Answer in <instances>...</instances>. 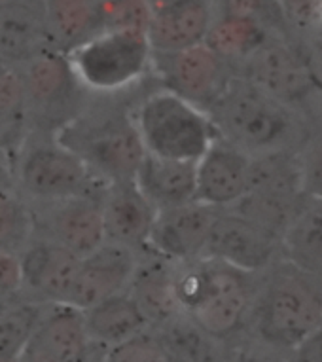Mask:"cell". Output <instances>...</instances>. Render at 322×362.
<instances>
[{"mask_svg": "<svg viewBox=\"0 0 322 362\" xmlns=\"http://www.w3.org/2000/svg\"><path fill=\"white\" fill-rule=\"evenodd\" d=\"M52 48L63 54L105 30L101 0H40Z\"/></svg>", "mask_w": 322, "mask_h": 362, "instance_id": "24", "label": "cell"}, {"mask_svg": "<svg viewBox=\"0 0 322 362\" xmlns=\"http://www.w3.org/2000/svg\"><path fill=\"white\" fill-rule=\"evenodd\" d=\"M36 238L35 209L13 186L0 190V250L21 255Z\"/></svg>", "mask_w": 322, "mask_h": 362, "instance_id": "29", "label": "cell"}, {"mask_svg": "<svg viewBox=\"0 0 322 362\" xmlns=\"http://www.w3.org/2000/svg\"><path fill=\"white\" fill-rule=\"evenodd\" d=\"M148 154L199 161L220 137L210 114L169 89H155L133 110Z\"/></svg>", "mask_w": 322, "mask_h": 362, "instance_id": "6", "label": "cell"}, {"mask_svg": "<svg viewBox=\"0 0 322 362\" xmlns=\"http://www.w3.org/2000/svg\"><path fill=\"white\" fill-rule=\"evenodd\" d=\"M220 211L197 199L157 211L150 238V252L173 264L201 258Z\"/></svg>", "mask_w": 322, "mask_h": 362, "instance_id": "13", "label": "cell"}, {"mask_svg": "<svg viewBox=\"0 0 322 362\" xmlns=\"http://www.w3.org/2000/svg\"><path fill=\"white\" fill-rule=\"evenodd\" d=\"M273 35L275 33L254 19L216 16L205 44L237 71V66Z\"/></svg>", "mask_w": 322, "mask_h": 362, "instance_id": "26", "label": "cell"}, {"mask_svg": "<svg viewBox=\"0 0 322 362\" xmlns=\"http://www.w3.org/2000/svg\"><path fill=\"white\" fill-rule=\"evenodd\" d=\"M209 114L220 137L252 158L298 152L307 141L296 108L277 101L239 74Z\"/></svg>", "mask_w": 322, "mask_h": 362, "instance_id": "2", "label": "cell"}, {"mask_svg": "<svg viewBox=\"0 0 322 362\" xmlns=\"http://www.w3.org/2000/svg\"><path fill=\"white\" fill-rule=\"evenodd\" d=\"M30 133V118L25 86L18 69L0 78V148L16 154Z\"/></svg>", "mask_w": 322, "mask_h": 362, "instance_id": "27", "label": "cell"}, {"mask_svg": "<svg viewBox=\"0 0 322 362\" xmlns=\"http://www.w3.org/2000/svg\"><path fill=\"white\" fill-rule=\"evenodd\" d=\"M138 258L141 256L137 252L126 247L105 243L93 255L82 258L66 303L88 311L108 298L127 292L138 266Z\"/></svg>", "mask_w": 322, "mask_h": 362, "instance_id": "14", "label": "cell"}, {"mask_svg": "<svg viewBox=\"0 0 322 362\" xmlns=\"http://www.w3.org/2000/svg\"><path fill=\"white\" fill-rule=\"evenodd\" d=\"M8 71H10V66H8L6 63H4V61H0V78L4 76V74H6Z\"/></svg>", "mask_w": 322, "mask_h": 362, "instance_id": "40", "label": "cell"}, {"mask_svg": "<svg viewBox=\"0 0 322 362\" xmlns=\"http://www.w3.org/2000/svg\"><path fill=\"white\" fill-rule=\"evenodd\" d=\"M226 362H287V358H275V355H266L254 349L235 351Z\"/></svg>", "mask_w": 322, "mask_h": 362, "instance_id": "38", "label": "cell"}, {"mask_svg": "<svg viewBox=\"0 0 322 362\" xmlns=\"http://www.w3.org/2000/svg\"><path fill=\"white\" fill-rule=\"evenodd\" d=\"M44 303L18 300L0 308V356L21 358L35 339Z\"/></svg>", "mask_w": 322, "mask_h": 362, "instance_id": "30", "label": "cell"}, {"mask_svg": "<svg viewBox=\"0 0 322 362\" xmlns=\"http://www.w3.org/2000/svg\"><path fill=\"white\" fill-rule=\"evenodd\" d=\"M0 362H23L21 358H4V356H0Z\"/></svg>", "mask_w": 322, "mask_h": 362, "instance_id": "41", "label": "cell"}, {"mask_svg": "<svg viewBox=\"0 0 322 362\" xmlns=\"http://www.w3.org/2000/svg\"><path fill=\"white\" fill-rule=\"evenodd\" d=\"M102 362H171L157 334L150 328L124 344L105 351Z\"/></svg>", "mask_w": 322, "mask_h": 362, "instance_id": "32", "label": "cell"}, {"mask_svg": "<svg viewBox=\"0 0 322 362\" xmlns=\"http://www.w3.org/2000/svg\"><path fill=\"white\" fill-rule=\"evenodd\" d=\"M321 101H322V99H321Z\"/></svg>", "mask_w": 322, "mask_h": 362, "instance_id": "43", "label": "cell"}, {"mask_svg": "<svg viewBox=\"0 0 322 362\" xmlns=\"http://www.w3.org/2000/svg\"><path fill=\"white\" fill-rule=\"evenodd\" d=\"M237 74L296 110L322 97V74L304 44L290 36H269L237 66Z\"/></svg>", "mask_w": 322, "mask_h": 362, "instance_id": "9", "label": "cell"}, {"mask_svg": "<svg viewBox=\"0 0 322 362\" xmlns=\"http://www.w3.org/2000/svg\"><path fill=\"white\" fill-rule=\"evenodd\" d=\"M102 216L107 243L137 252H150V238L157 209L138 190L135 180L110 182L102 194Z\"/></svg>", "mask_w": 322, "mask_h": 362, "instance_id": "17", "label": "cell"}, {"mask_svg": "<svg viewBox=\"0 0 322 362\" xmlns=\"http://www.w3.org/2000/svg\"><path fill=\"white\" fill-rule=\"evenodd\" d=\"M135 185L157 211L196 202L197 161L167 160L146 152Z\"/></svg>", "mask_w": 322, "mask_h": 362, "instance_id": "21", "label": "cell"}, {"mask_svg": "<svg viewBox=\"0 0 322 362\" xmlns=\"http://www.w3.org/2000/svg\"><path fill=\"white\" fill-rule=\"evenodd\" d=\"M25 300V277L21 256L0 250V305Z\"/></svg>", "mask_w": 322, "mask_h": 362, "instance_id": "34", "label": "cell"}, {"mask_svg": "<svg viewBox=\"0 0 322 362\" xmlns=\"http://www.w3.org/2000/svg\"><path fill=\"white\" fill-rule=\"evenodd\" d=\"M152 72L161 82V88L173 91L207 112L237 76L235 66L207 44L177 54H154Z\"/></svg>", "mask_w": 322, "mask_h": 362, "instance_id": "10", "label": "cell"}, {"mask_svg": "<svg viewBox=\"0 0 322 362\" xmlns=\"http://www.w3.org/2000/svg\"><path fill=\"white\" fill-rule=\"evenodd\" d=\"M146 2H148V6L155 12V10H161V8L173 4V2H177V0H146Z\"/></svg>", "mask_w": 322, "mask_h": 362, "instance_id": "39", "label": "cell"}, {"mask_svg": "<svg viewBox=\"0 0 322 362\" xmlns=\"http://www.w3.org/2000/svg\"><path fill=\"white\" fill-rule=\"evenodd\" d=\"M287 362H322V325L288 353Z\"/></svg>", "mask_w": 322, "mask_h": 362, "instance_id": "35", "label": "cell"}, {"mask_svg": "<svg viewBox=\"0 0 322 362\" xmlns=\"http://www.w3.org/2000/svg\"><path fill=\"white\" fill-rule=\"evenodd\" d=\"M280 258L322 281V197L302 199L280 238Z\"/></svg>", "mask_w": 322, "mask_h": 362, "instance_id": "23", "label": "cell"}, {"mask_svg": "<svg viewBox=\"0 0 322 362\" xmlns=\"http://www.w3.org/2000/svg\"><path fill=\"white\" fill-rule=\"evenodd\" d=\"M55 137L108 185L135 180L146 156L135 114L116 108L85 107Z\"/></svg>", "mask_w": 322, "mask_h": 362, "instance_id": "4", "label": "cell"}, {"mask_svg": "<svg viewBox=\"0 0 322 362\" xmlns=\"http://www.w3.org/2000/svg\"><path fill=\"white\" fill-rule=\"evenodd\" d=\"M19 256L23 264L25 300L66 303L82 258L40 235H36Z\"/></svg>", "mask_w": 322, "mask_h": 362, "instance_id": "16", "label": "cell"}, {"mask_svg": "<svg viewBox=\"0 0 322 362\" xmlns=\"http://www.w3.org/2000/svg\"><path fill=\"white\" fill-rule=\"evenodd\" d=\"M215 18V0H177L155 10L146 33L152 52L177 54L205 44Z\"/></svg>", "mask_w": 322, "mask_h": 362, "instance_id": "18", "label": "cell"}, {"mask_svg": "<svg viewBox=\"0 0 322 362\" xmlns=\"http://www.w3.org/2000/svg\"><path fill=\"white\" fill-rule=\"evenodd\" d=\"M201 258L260 275L280 258V238L235 209H222Z\"/></svg>", "mask_w": 322, "mask_h": 362, "instance_id": "11", "label": "cell"}, {"mask_svg": "<svg viewBox=\"0 0 322 362\" xmlns=\"http://www.w3.org/2000/svg\"><path fill=\"white\" fill-rule=\"evenodd\" d=\"M302 188L309 197H322V133L309 135L298 150Z\"/></svg>", "mask_w": 322, "mask_h": 362, "instance_id": "33", "label": "cell"}, {"mask_svg": "<svg viewBox=\"0 0 322 362\" xmlns=\"http://www.w3.org/2000/svg\"><path fill=\"white\" fill-rule=\"evenodd\" d=\"M84 313L91 341L102 349H110L150 330L146 317L129 291L108 298Z\"/></svg>", "mask_w": 322, "mask_h": 362, "instance_id": "25", "label": "cell"}, {"mask_svg": "<svg viewBox=\"0 0 322 362\" xmlns=\"http://www.w3.org/2000/svg\"><path fill=\"white\" fill-rule=\"evenodd\" d=\"M171 362H220L216 339L196 327L188 317H179L154 330Z\"/></svg>", "mask_w": 322, "mask_h": 362, "instance_id": "28", "label": "cell"}, {"mask_svg": "<svg viewBox=\"0 0 322 362\" xmlns=\"http://www.w3.org/2000/svg\"><path fill=\"white\" fill-rule=\"evenodd\" d=\"M252 303L249 325L258 344L288 356L322 325V281L282 258L266 269Z\"/></svg>", "mask_w": 322, "mask_h": 362, "instance_id": "3", "label": "cell"}, {"mask_svg": "<svg viewBox=\"0 0 322 362\" xmlns=\"http://www.w3.org/2000/svg\"><path fill=\"white\" fill-rule=\"evenodd\" d=\"M256 275L213 258L174 264V294L180 311L216 341L249 325L256 298Z\"/></svg>", "mask_w": 322, "mask_h": 362, "instance_id": "1", "label": "cell"}, {"mask_svg": "<svg viewBox=\"0 0 322 362\" xmlns=\"http://www.w3.org/2000/svg\"><path fill=\"white\" fill-rule=\"evenodd\" d=\"M16 186V158L0 148V190Z\"/></svg>", "mask_w": 322, "mask_h": 362, "instance_id": "36", "label": "cell"}, {"mask_svg": "<svg viewBox=\"0 0 322 362\" xmlns=\"http://www.w3.org/2000/svg\"><path fill=\"white\" fill-rule=\"evenodd\" d=\"M35 341L65 362H91L97 349L88 332L85 313L68 303H44Z\"/></svg>", "mask_w": 322, "mask_h": 362, "instance_id": "22", "label": "cell"}, {"mask_svg": "<svg viewBox=\"0 0 322 362\" xmlns=\"http://www.w3.org/2000/svg\"><path fill=\"white\" fill-rule=\"evenodd\" d=\"M105 30L148 33L154 10L146 0H101Z\"/></svg>", "mask_w": 322, "mask_h": 362, "instance_id": "31", "label": "cell"}, {"mask_svg": "<svg viewBox=\"0 0 322 362\" xmlns=\"http://www.w3.org/2000/svg\"><path fill=\"white\" fill-rule=\"evenodd\" d=\"M85 91L112 95L131 88L152 71L154 52L141 30H102L68 54Z\"/></svg>", "mask_w": 322, "mask_h": 362, "instance_id": "7", "label": "cell"}, {"mask_svg": "<svg viewBox=\"0 0 322 362\" xmlns=\"http://www.w3.org/2000/svg\"><path fill=\"white\" fill-rule=\"evenodd\" d=\"M23 362H65L63 358H59L57 355H54L52 351H48L46 347L38 344V341H30V345L25 349L23 356H21Z\"/></svg>", "mask_w": 322, "mask_h": 362, "instance_id": "37", "label": "cell"}, {"mask_svg": "<svg viewBox=\"0 0 322 362\" xmlns=\"http://www.w3.org/2000/svg\"><path fill=\"white\" fill-rule=\"evenodd\" d=\"M52 48L40 0H21L0 6V61L21 69Z\"/></svg>", "mask_w": 322, "mask_h": 362, "instance_id": "19", "label": "cell"}, {"mask_svg": "<svg viewBox=\"0 0 322 362\" xmlns=\"http://www.w3.org/2000/svg\"><path fill=\"white\" fill-rule=\"evenodd\" d=\"M252 158L218 137L197 161V202L216 209L237 205L251 185Z\"/></svg>", "mask_w": 322, "mask_h": 362, "instance_id": "15", "label": "cell"}, {"mask_svg": "<svg viewBox=\"0 0 322 362\" xmlns=\"http://www.w3.org/2000/svg\"><path fill=\"white\" fill-rule=\"evenodd\" d=\"M32 205V203H30ZM36 235L65 247L80 258L107 243L102 196H80L32 205Z\"/></svg>", "mask_w": 322, "mask_h": 362, "instance_id": "12", "label": "cell"}, {"mask_svg": "<svg viewBox=\"0 0 322 362\" xmlns=\"http://www.w3.org/2000/svg\"><path fill=\"white\" fill-rule=\"evenodd\" d=\"M13 2H21V0H0V6H6V4H13Z\"/></svg>", "mask_w": 322, "mask_h": 362, "instance_id": "42", "label": "cell"}, {"mask_svg": "<svg viewBox=\"0 0 322 362\" xmlns=\"http://www.w3.org/2000/svg\"><path fill=\"white\" fill-rule=\"evenodd\" d=\"M18 71L29 105L30 131L57 135L88 107L90 91L78 80L68 55L59 49H44Z\"/></svg>", "mask_w": 322, "mask_h": 362, "instance_id": "8", "label": "cell"}, {"mask_svg": "<svg viewBox=\"0 0 322 362\" xmlns=\"http://www.w3.org/2000/svg\"><path fill=\"white\" fill-rule=\"evenodd\" d=\"M129 294L138 303L152 330L182 317L174 294V264L154 252H146L138 258Z\"/></svg>", "mask_w": 322, "mask_h": 362, "instance_id": "20", "label": "cell"}, {"mask_svg": "<svg viewBox=\"0 0 322 362\" xmlns=\"http://www.w3.org/2000/svg\"><path fill=\"white\" fill-rule=\"evenodd\" d=\"M108 182L52 133L30 131L16 154V188L32 205L102 196Z\"/></svg>", "mask_w": 322, "mask_h": 362, "instance_id": "5", "label": "cell"}]
</instances>
